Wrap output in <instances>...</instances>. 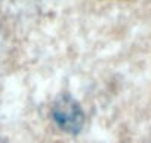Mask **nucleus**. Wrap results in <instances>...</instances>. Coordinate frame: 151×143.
I'll return each mask as SVG.
<instances>
[{"mask_svg":"<svg viewBox=\"0 0 151 143\" xmlns=\"http://www.w3.org/2000/svg\"><path fill=\"white\" fill-rule=\"evenodd\" d=\"M52 118L56 125L68 134L80 133L85 124V115L80 104L68 96L59 97L55 101L52 107Z\"/></svg>","mask_w":151,"mask_h":143,"instance_id":"obj_1","label":"nucleus"}]
</instances>
